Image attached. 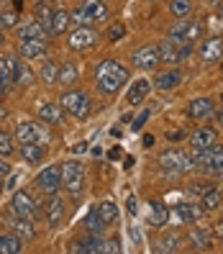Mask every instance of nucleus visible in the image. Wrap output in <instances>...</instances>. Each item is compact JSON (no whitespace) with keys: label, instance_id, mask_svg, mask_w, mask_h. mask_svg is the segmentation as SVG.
Wrapping results in <instances>:
<instances>
[{"label":"nucleus","instance_id":"51","mask_svg":"<svg viewBox=\"0 0 223 254\" xmlns=\"http://www.w3.org/2000/svg\"><path fill=\"white\" fill-rule=\"evenodd\" d=\"M218 124H221V126H223V111H221V113H218Z\"/></svg>","mask_w":223,"mask_h":254},{"label":"nucleus","instance_id":"26","mask_svg":"<svg viewBox=\"0 0 223 254\" xmlns=\"http://www.w3.org/2000/svg\"><path fill=\"white\" fill-rule=\"evenodd\" d=\"M21 157H23L26 162L36 164V162H41V157H44V146H41L39 141H28V144H21Z\"/></svg>","mask_w":223,"mask_h":254},{"label":"nucleus","instance_id":"53","mask_svg":"<svg viewBox=\"0 0 223 254\" xmlns=\"http://www.w3.org/2000/svg\"><path fill=\"white\" fill-rule=\"evenodd\" d=\"M39 3H59V0H39Z\"/></svg>","mask_w":223,"mask_h":254},{"label":"nucleus","instance_id":"4","mask_svg":"<svg viewBox=\"0 0 223 254\" xmlns=\"http://www.w3.org/2000/svg\"><path fill=\"white\" fill-rule=\"evenodd\" d=\"M159 164L165 170H172V172H185L190 167H195V164H192V157L187 152H182V149H167V152H162Z\"/></svg>","mask_w":223,"mask_h":254},{"label":"nucleus","instance_id":"16","mask_svg":"<svg viewBox=\"0 0 223 254\" xmlns=\"http://www.w3.org/2000/svg\"><path fill=\"white\" fill-rule=\"evenodd\" d=\"M149 90H152V82H149V80H136V82H133L131 85V90H128V106H141V103H144V98L149 95Z\"/></svg>","mask_w":223,"mask_h":254},{"label":"nucleus","instance_id":"23","mask_svg":"<svg viewBox=\"0 0 223 254\" xmlns=\"http://www.w3.org/2000/svg\"><path fill=\"white\" fill-rule=\"evenodd\" d=\"M77 77H80L77 64H74V62H64L62 67H59L56 82H59V85H64V87H69V85H74V82H77Z\"/></svg>","mask_w":223,"mask_h":254},{"label":"nucleus","instance_id":"40","mask_svg":"<svg viewBox=\"0 0 223 254\" xmlns=\"http://www.w3.org/2000/svg\"><path fill=\"white\" fill-rule=\"evenodd\" d=\"M106 223L100 221V216H98V211H90V216H87V229L90 231H98V229H103Z\"/></svg>","mask_w":223,"mask_h":254},{"label":"nucleus","instance_id":"2","mask_svg":"<svg viewBox=\"0 0 223 254\" xmlns=\"http://www.w3.org/2000/svg\"><path fill=\"white\" fill-rule=\"evenodd\" d=\"M62 108L82 121V118H87V113H90V98L82 90H69V93L62 95Z\"/></svg>","mask_w":223,"mask_h":254},{"label":"nucleus","instance_id":"5","mask_svg":"<svg viewBox=\"0 0 223 254\" xmlns=\"http://www.w3.org/2000/svg\"><path fill=\"white\" fill-rule=\"evenodd\" d=\"M98 41H100V34L95 31V28L80 26V28H74V31L69 34V49L72 52H87V49H93Z\"/></svg>","mask_w":223,"mask_h":254},{"label":"nucleus","instance_id":"24","mask_svg":"<svg viewBox=\"0 0 223 254\" xmlns=\"http://www.w3.org/2000/svg\"><path fill=\"white\" fill-rule=\"evenodd\" d=\"M47 218H49V226H59L64 218V203L62 198H52L47 203Z\"/></svg>","mask_w":223,"mask_h":254},{"label":"nucleus","instance_id":"28","mask_svg":"<svg viewBox=\"0 0 223 254\" xmlns=\"http://www.w3.org/2000/svg\"><path fill=\"white\" fill-rule=\"evenodd\" d=\"M192 164L195 167H213V146L211 149H192Z\"/></svg>","mask_w":223,"mask_h":254},{"label":"nucleus","instance_id":"43","mask_svg":"<svg viewBox=\"0 0 223 254\" xmlns=\"http://www.w3.org/2000/svg\"><path fill=\"white\" fill-rule=\"evenodd\" d=\"M213 167L223 170V146H213Z\"/></svg>","mask_w":223,"mask_h":254},{"label":"nucleus","instance_id":"33","mask_svg":"<svg viewBox=\"0 0 223 254\" xmlns=\"http://www.w3.org/2000/svg\"><path fill=\"white\" fill-rule=\"evenodd\" d=\"M56 74H59V64H54L52 59H47L41 67V82H47V85H54L56 82Z\"/></svg>","mask_w":223,"mask_h":254},{"label":"nucleus","instance_id":"7","mask_svg":"<svg viewBox=\"0 0 223 254\" xmlns=\"http://www.w3.org/2000/svg\"><path fill=\"white\" fill-rule=\"evenodd\" d=\"M131 62H133V67H139V69H154L162 62V59H159V47H157V44L139 47L136 52L131 54Z\"/></svg>","mask_w":223,"mask_h":254},{"label":"nucleus","instance_id":"41","mask_svg":"<svg viewBox=\"0 0 223 254\" xmlns=\"http://www.w3.org/2000/svg\"><path fill=\"white\" fill-rule=\"evenodd\" d=\"M16 21H18V16L16 13H3V16H0V28H8V26H16Z\"/></svg>","mask_w":223,"mask_h":254},{"label":"nucleus","instance_id":"3","mask_svg":"<svg viewBox=\"0 0 223 254\" xmlns=\"http://www.w3.org/2000/svg\"><path fill=\"white\" fill-rule=\"evenodd\" d=\"M62 185L72 192V195H77L85 185V167L80 162H64L62 164Z\"/></svg>","mask_w":223,"mask_h":254},{"label":"nucleus","instance_id":"36","mask_svg":"<svg viewBox=\"0 0 223 254\" xmlns=\"http://www.w3.org/2000/svg\"><path fill=\"white\" fill-rule=\"evenodd\" d=\"M180 244H182V239L177 236V234H167V236L159 242L157 249H159V252H177V249H180Z\"/></svg>","mask_w":223,"mask_h":254},{"label":"nucleus","instance_id":"8","mask_svg":"<svg viewBox=\"0 0 223 254\" xmlns=\"http://www.w3.org/2000/svg\"><path fill=\"white\" fill-rule=\"evenodd\" d=\"M16 139L21 144H28V141H49V131L44 128L41 124H31V121H21L16 126Z\"/></svg>","mask_w":223,"mask_h":254},{"label":"nucleus","instance_id":"44","mask_svg":"<svg viewBox=\"0 0 223 254\" xmlns=\"http://www.w3.org/2000/svg\"><path fill=\"white\" fill-rule=\"evenodd\" d=\"M106 252L118 254V252H123V247H121V242H118V239H108V242H106Z\"/></svg>","mask_w":223,"mask_h":254},{"label":"nucleus","instance_id":"42","mask_svg":"<svg viewBox=\"0 0 223 254\" xmlns=\"http://www.w3.org/2000/svg\"><path fill=\"white\" fill-rule=\"evenodd\" d=\"M5 85H8V72H5V57H0V95H3Z\"/></svg>","mask_w":223,"mask_h":254},{"label":"nucleus","instance_id":"13","mask_svg":"<svg viewBox=\"0 0 223 254\" xmlns=\"http://www.w3.org/2000/svg\"><path fill=\"white\" fill-rule=\"evenodd\" d=\"M39 118L44 124L59 126V124H64V108L56 106V103H44V106L39 108Z\"/></svg>","mask_w":223,"mask_h":254},{"label":"nucleus","instance_id":"55","mask_svg":"<svg viewBox=\"0 0 223 254\" xmlns=\"http://www.w3.org/2000/svg\"><path fill=\"white\" fill-rule=\"evenodd\" d=\"M0 192H3V180H0Z\"/></svg>","mask_w":223,"mask_h":254},{"label":"nucleus","instance_id":"49","mask_svg":"<svg viewBox=\"0 0 223 254\" xmlns=\"http://www.w3.org/2000/svg\"><path fill=\"white\" fill-rule=\"evenodd\" d=\"M154 144V136H149V133H146V136H144V146H152Z\"/></svg>","mask_w":223,"mask_h":254},{"label":"nucleus","instance_id":"46","mask_svg":"<svg viewBox=\"0 0 223 254\" xmlns=\"http://www.w3.org/2000/svg\"><path fill=\"white\" fill-rule=\"evenodd\" d=\"M8 175H10V164L5 162V157H0V180L8 177Z\"/></svg>","mask_w":223,"mask_h":254},{"label":"nucleus","instance_id":"27","mask_svg":"<svg viewBox=\"0 0 223 254\" xmlns=\"http://www.w3.org/2000/svg\"><path fill=\"white\" fill-rule=\"evenodd\" d=\"M44 34H47V28H44L39 21H28L26 26L18 28V39H44Z\"/></svg>","mask_w":223,"mask_h":254},{"label":"nucleus","instance_id":"25","mask_svg":"<svg viewBox=\"0 0 223 254\" xmlns=\"http://www.w3.org/2000/svg\"><path fill=\"white\" fill-rule=\"evenodd\" d=\"M221 203H223V192L218 188H211V190H205L200 195L203 211H216V208H221Z\"/></svg>","mask_w":223,"mask_h":254},{"label":"nucleus","instance_id":"1","mask_svg":"<svg viewBox=\"0 0 223 254\" xmlns=\"http://www.w3.org/2000/svg\"><path fill=\"white\" fill-rule=\"evenodd\" d=\"M128 77H131V72L123 64H118L115 59H103L95 67V85L103 95H115L128 82Z\"/></svg>","mask_w":223,"mask_h":254},{"label":"nucleus","instance_id":"47","mask_svg":"<svg viewBox=\"0 0 223 254\" xmlns=\"http://www.w3.org/2000/svg\"><path fill=\"white\" fill-rule=\"evenodd\" d=\"M213 185H192V192H198V195H203L205 190H211Z\"/></svg>","mask_w":223,"mask_h":254},{"label":"nucleus","instance_id":"56","mask_svg":"<svg viewBox=\"0 0 223 254\" xmlns=\"http://www.w3.org/2000/svg\"><path fill=\"white\" fill-rule=\"evenodd\" d=\"M221 16H223V13H221Z\"/></svg>","mask_w":223,"mask_h":254},{"label":"nucleus","instance_id":"19","mask_svg":"<svg viewBox=\"0 0 223 254\" xmlns=\"http://www.w3.org/2000/svg\"><path fill=\"white\" fill-rule=\"evenodd\" d=\"M180 82H182V74L177 72V69H172V72H162L159 77L154 80V87L165 93V90H172V87H177Z\"/></svg>","mask_w":223,"mask_h":254},{"label":"nucleus","instance_id":"34","mask_svg":"<svg viewBox=\"0 0 223 254\" xmlns=\"http://www.w3.org/2000/svg\"><path fill=\"white\" fill-rule=\"evenodd\" d=\"M85 244V254H106V242L98 236H90V239H82Z\"/></svg>","mask_w":223,"mask_h":254},{"label":"nucleus","instance_id":"52","mask_svg":"<svg viewBox=\"0 0 223 254\" xmlns=\"http://www.w3.org/2000/svg\"><path fill=\"white\" fill-rule=\"evenodd\" d=\"M13 3H16V8H21V5H23V0H13Z\"/></svg>","mask_w":223,"mask_h":254},{"label":"nucleus","instance_id":"32","mask_svg":"<svg viewBox=\"0 0 223 254\" xmlns=\"http://www.w3.org/2000/svg\"><path fill=\"white\" fill-rule=\"evenodd\" d=\"M200 36H203V23H195V21H190V18H187L185 31H182V41L192 44V41H198Z\"/></svg>","mask_w":223,"mask_h":254},{"label":"nucleus","instance_id":"18","mask_svg":"<svg viewBox=\"0 0 223 254\" xmlns=\"http://www.w3.org/2000/svg\"><path fill=\"white\" fill-rule=\"evenodd\" d=\"M23 249V239L16 234H0V254H18Z\"/></svg>","mask_w":223,"mask_h":254},{"label":"nucleus","instance_id":"21","mask_svg":"<svg viewBox=\"0 0 223 254\" xmlns=\"http://www.w3.org/2000/svg\"><path fill=\"white\" fill-rule=\"evenodd\" d=\"M187 242L195 247V249H208V247L213 244V234L208 231V229H190Z\"/></svg>","mask_w":223,"mask_h":254},{"label":"nucleus","instance_id":"20","mask_svg":"<svg viewBox=\"0 0 223 254\" xmlns=\"http://www.w3.org/2000/svg\"><path fill=\"white\" fill-rule=\"evenodd\" d=\"M82 10L87 13V18H90V21H106L108 18V8L103 5V0H85Z\"/></svg>","mask_w":223,"mask_h":254},{"label":"nucleus","instance_id":"39","mask_svg":"<svg viewBox=\"0 0 223 254\" xmlns=\"http://www.w3.org/2000/svg\"><path fill=\"white\" fill-rule=\"evenodd\" d=\"M123 34H126V26H123V23H113V26L108 28V39H111V41L123 39Z\"/></svg>","mask_w":223,"mask_h":254},{"label":"nucleus","instance_id":"14","mask_svg":"<svg viewBox=\"0 0 223 254\" xmlns=\"http://www.w3.org/2000/svg\"><path fill=\"white\" fill-rule=\"evenodd\" d=\"M216 139H218L216 128L203 126V128H198L195 133H192V149H211V146H216Z\"/></svg>","mask_w":223,"mask_h":254},{"label":"nucleus","instance_id":"22","mask_svg":"<svg viewBox=\"0 0 223 254\" xmlns=\"http://www.w3.org/2000/svg\"><path fill=\"white\" fill-rule=\"evenodd\" d=\"M69 23H72V18H69L67 10H54V13H52V26H49V31H52L54 36H62L67 28H69Z\"/></svg>","mask_w":223,"mask_h":254},{"label":"nucleus","instance_id":"38","mask_svg":"<svg viewBox=\"0 0 223 254\" xmlns=\"http://www.w3.org/2000/svg\"><path fill=\"white\" fill-rule=\"evenodd\" d=\"M69 18H72L74 23H80V26H87V23H90V18H87V13L82 10V5H80V8H74V10L69 13Z\"/></svg>","mask_w":223,"mask_h":254},{"label":"nucleus","instance_id":"54","mask_svg":"<svg viewBox=\"0 0 223 254\" xmlns=\"http://www.w3.org/2000/svg\"><path fill=\"white\" fill-rule=\"evenodd\" d=\"M0 116H5V108H0Z\"/></svg>","mask_w":223,"mask_h":254},{"label":"nucleus","instance_id":"31","mask_svg":"<svg viewBox=\"0 0 223 254\" xmlns=\"http://www.w3.org/2000/svg\"><path fill=\"white\" fill-rule=\"evenodd\" d=\"M13 82H18V85H26V87H28V85L36 82V74L28 69L26 62H21V59H18V64H16V80H13Z\"/></svg>","mask_w":223,"mask_h":254},{"label":"nucleus","instance_id":"9","mask_svg":"<svg viewBox=\"0 0 223 254\" xmlns=\"http://www.w3.org/2000/svg\"><path fill=\"white\" fill-rule=\"evenodd\" d=\"M36 185H39V190H44V192H56L59 185H62V170H59L56 164H52V167H44V170L36 175Z\"/></svg>","mask_w":223,"mask_h":254},{"label":"nucleus","instance_id":"48","mask_svg":"<svg viewBox=\"0 0 223 254\" xmlns=\"http://www.w3.org/2000/svg\"><path fill=\"white\" fill-rule=\"evenodd\" d=\"M128 211L136 213V200H133V198H128Z\"/></svg>","mask_w":223,"mask_h":254},{"label":"nucleus","instance_id":"50","mask_svg":"<svg viewBox=\"0 0 223 254\" xmlns=\"http://www.w3.org/2000/svg\"><path fill=\"white\" fill-rule=\"evenodd\" d=\"M3 44H5V36H3V31H0V47H3Z\"/></svg>","mask_w":223,"mask_h":254},{"label":"nucleus","instance_id":"6","mask_svg":"<svg viewBox=\"0 0 223 254\" xmlns=\"http://www.w3.org/2000/svg\"><path fill=\"white\" fill-rule=\"evenodd\" d=\"M10 213H16L21 218H28V221H36L39 218V205L34 203V198L28 195V192L18 190L10 200Z\"/></svg>","mask_w":223,"mask_h":254},{"label":"nucleus","instance_id":"10","mask_svg":"<svg viewBox=\"0 0 223 254\" xmlns=\"http://www.w3.org/2000/svg\"><path fill=\"white\" fill-rule=\"evenodd\" d=\"M200 57H203V62H205V64L218 62V59L223 57V39H218V36L205 39V41H203V47H200Z\"/></svg>","mask_w":223,"mask_h":254},{"label":"nucleus","instance_id":"15","mask_svg":"<svg viewBox=\"0 0 223 254\" xmlns=\"http://www.w3.org/2000/svg\"><path fill=\"white\" fill-rule=\"evenodd\" d=\"M47 52V39H23L21 41V57L23 59H36Z\"/></svg>","mask_w":223,"mask_h":254},{"label":"nucleus","instance_id":"45","mask_svg":"<svg viewBox=\"0 0 223 254\" xmlns=\"http://www.w3.org/2000/svg\"><path fill=\"white\" fill-rule=\"evenodd\" d=\"M146 118H149V111H141L136 116V121H133V131H141V126L146 124Z\"/></svg>","mask_w":223,"mask_h":254},{"label":"nucleus","instance_id":"30","mask_svg":"<svg viewBox=\"0 0 223 254\" xmlns=\"http://www.w3.org/2000/svg\"><path fill=\"white\" fill-rule=\"evenodd\" d=\"M149 205H152V218H149V223H152V226H165L167 218H169V211L162 203H157V200H152Z\"/></svg>","mask_w":223,"mask_h":254},{"label":"nucleus","instance_id":"35","mask_svg":"<svg viewBox=\"0 0 223 254\" xmlns=\"http://www.w3.org/2000/svg\"><path fill=\"white\" fill-rule=\"evenodd\" d=\"M172 13H174L177 18H190L192 0H172Z\"/></svg>","mask_w":223,"mask_h":254},{"label":"nucleus","instance_id":"37","mask_svg":"<svg viewBox=\"0 0 223 254\" xmlns=\"http://www.w3.org/2000/svg\"><path fill=\"white\" fill-rule=\"evenodd\" d=\"M13 136L8 131H0V157H10L13 154Z\"/></svg>","mask_w":223,"mask_h":254},{"label":"nucleus","instance_id":"12","mask_svg":"<svg viewBox=\"0 0 223 254\" xmlns=\"http://www.w3.org/2000/svg\"><path fill=\"white\" fill-rule=\"evenodd\" d=\"M211 113H213V100L211 98H195V100H190L187 118H192V121H205Z\"/></svg>","mask_w":223,"mask_h":254},{"label":"nucleus","instance_id":"17","mask_svg":"<svg viewBox=\"0 0 223 254\" xmlns=\"http://www.w3.org/2000/svg\"><path fill=\"white\" fill-rule=\"evenodd\" d=\"M203 205H192V203H177V216L185 223H198L203 218Z\"/></svg>","mask_w":223,"mask_h":254},{"label":"nucleus","instance_id":"11","mask_svg":"<svg viewBox=\"0 0 223 254\" xmlns=\"http://www.w3.org/2000/svg\"><path fill=\"white\" fill-rule=\"evenodd\" d=\"M5 223L10 226V231H13V234L23 239V242H28V239H34V236H36L34 221H28V218H21V216H16V213H13V216L5 221Z\"/></svg>","mask_w":223,"mask_h":254},{"label":"nucleus","instance_id":"29","mask_svg":"<svg viewBox=\"0 0 223 254\" xmlns=\"http://www.w3.org/2000/svg\"><path fill=\"white\" fill-rule=\"evenodd\" d=\"M98 216H100V221L103 223H113L115 218H118V208H115V203H111V200H103V203H98Z\"/></svg>","mask_w":223,"mask_h":254}]
</instances>
